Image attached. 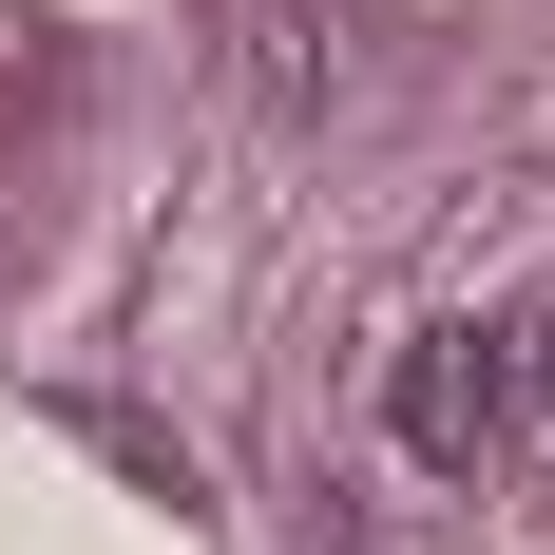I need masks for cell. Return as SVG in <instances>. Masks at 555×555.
Here are the masks:
<instances>
[{"label": "cell", "mask_w": 555, "mask_h": 555, "mask_svg": "<svg viewBox=\"0 0 555 555\" xmlns=\"http://www.w3.org/2000/svg\"><path fill=\"white\" fill-rule=\"evenodd\" d=\"M499 402H517V345L499 326H422V345H402V441H422V460H479Z\"/></svg>", "instance_id": "obj_1"}]
</instances>
